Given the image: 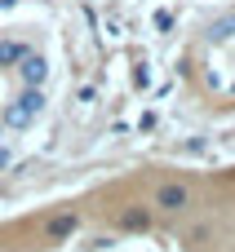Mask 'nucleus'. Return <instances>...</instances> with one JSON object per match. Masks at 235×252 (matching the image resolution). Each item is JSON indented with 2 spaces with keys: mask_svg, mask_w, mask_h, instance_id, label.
<instances>
[{
  "mask_svg": "<svg viewBox=\"0 0 235 252\" xmlns=\"http://www.w3.org/2000/svg\"><path fill=\"white\" fill-rule=\"evenodd\" d=\"M40 111H44V97H40V89H27V93H22V97L9 106V124H13V128H27V124H31Z\"/></svg>",
  "mask_w": 235,
  "mask_h": 252,
  "instance_id": "f257e3e1",
  "label": "nucleus"
},
{
  "mask_svg": "<svg viewBox=\"0 0 235 252\" xmlns=\"http://www.w3.org/2000/svg\"><path fill=\"white\" fill-rule=\"evenodd\" d=\"M156 208H164V213H182V208H191V186H182V182H164V186L156 190Z\"/></svg>",
  "mask_w": 235,
  "mask_h": 252,
  "instance_id": "f03ea898",
  "label": "nucleus"
},
{
  "mask_svg": "<svg viewBox=\"0 0 235 252\" xmlns=\"http://www.w3.org/2000/svg\"><path fill=\"white\" fill-rule=\"evenodd\" d=\"M18 71H22V80H27L31 89H40V84H44V71H49V66H44V58H36V53H27V58L18 62Z\"/></svg>",
  "mask_w": 235,
  "mask_h": 252,
  "instance_id": "7ed1b4c3",
  "label": "nucleus"
},
{
  "mask_svg": "<svg viewBox=\"0 0 235 252\" xmlns=\"http://www.w3.org/2000/svg\"><path fill=\"white\" fill-rule=\"evenodd\" d=\"M120 226H124V230H147V226H151V213L133 208V213H124V217H120Z\"/></svg>",
  "mask_w": 235,
  "mask_h": 252,
  "instance_id": "20e7f679",
  "label": "nucleus"
},
{
  "mask_svg": "<svg viewBox=\"0 0 235 252\" xmlns=\"http://www.w3.org/2000/svg\"><path fill=\"white\" fill-rule=\"evenodd\" d=\"M71 230H76V217H53L49 221V239H67Z\"/></svg>",
  "mask_w": 235,
  "mask_h": 252,
  "instance_id": "39448f33",
  "label": "nucleus"
},
{
  "mask_svg": "<svg viewBox=\"0 0 235 252\" xmlns=\"http://www.w3.org/2000/svg\"><path fill=\"white\" fill-rule=\"evenodd\" d=\"M22 58H27V49H22V44H13V40H4V44H0V62H22Z\"/></svg>",
  "mask_w": 235,
  "mask_h": 252,
  "instance_id": "423d86ee",
  "label": "nucleus"
},
{
  "mask_svg": "<svg viewBox=\"0 0 235 252\" xmlns=\"http://www.w3.org/2000/svg\"><path fill=\"white\" fill-rule=\"evenodd\" d=\"M4 164H9V155H4V151H0V168H4Z\"/></svg>",
  "mask_w": 235,
  "mask_h": 252,
  "instance_id": "0eeeda50",
  "label": "nucleus"
}]
</instances>
